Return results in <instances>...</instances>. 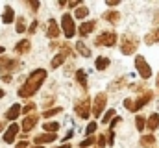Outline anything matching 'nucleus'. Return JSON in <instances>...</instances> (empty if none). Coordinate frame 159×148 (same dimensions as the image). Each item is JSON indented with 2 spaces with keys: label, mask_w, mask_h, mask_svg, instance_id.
<instances>
[{
  "label": "nucleus",
  "mask_w": 159,
  "mask_h": 148,
  "mask_svg": "<svg viewBox=\"0 0 159 148\" xmlns=\"http://www.w3.org/2000/svg\"><path fill=\"white\" fill-rule=\"evenodd\" d=\"M44 80H46V71H44V69L34 71V72L28 76V80L24 81V85L19 89V96H20V98H30V96H34V95L39 91V87L43 85Z\"/></svg>",
  "instance_id": "f257e3e1"
},
{
  "label": "nucleus",
  "mask_w": 159,
  "mask_h": 148,
  "mask_svg": "<svg viewBox=\"0 0 159 148\" xmlns=\"http://www.w3.org/2000/svg\"><path fill=\"white\" fill-rule=\"evenodd\" d=\"M152 91H146V93H143L137 100H133V98H126L124 100V108L128 111H139L143 106H146V104H150V100H152Z\"/></svg>",
  "instance_id": "f03ea898"
},
{
  "label": "nucleus",
  "mask_w": 159,
  "mask_h": 148,
  "mask_svg": "<svg viewBox=\"0 0 159 148\" xmlns=\"http://www.w3.org/2000/svg\"><path fill=\"white\" fill-rule=\"evenodd\" d=\"M137 46H139V41H137L135 35H131V34H124L122 35V39H120V52L124 56H131L137 50Z\"/></svg>",
  "instance_id": "7ed1b4c3"
},
{
  "label": "nucleus",
  "mask_w": 159,
  "mask_h": 148,
  "mask_svg": "<svg viewBox=\"0 0 159 148\" xmlns=\"http://www.w3.org/2000/svg\"><path fill=\"white\" fill-rule=\"evenodd\" d=\"M61 28H63V34H65L67 39H70L76 34V24H74V19H72L70 13H65L61 17Z\"/></svg>",
  "instance_id": "20e7f679"
},
{
  "label": "nucleus",
  "mask_w": 159,
  "mask_h": 148,
  "mask_svg": "<svg viewBox=\"0 0 159 148\" xmlns=\"http://www.w3.org/2000/svg\"><path fill=\"white\" fill-rule=\"evenodd\" d=\"M107 106V95L106 93H98L93 100V115L94 117H102V111Z\"/></svg>",
  "instance_id": "39448f33"
},
{
  "label": "nucleus",
  "mask_w": 159,
  "mask_h": 148,
  "mask_svg": "<svg viewBox=\"0 0 159 148\" xmlns=\"http://www.w3.org/2000/svg\"><path fill=\"white\" fill-rule=\"evenodd\" d=\"M94 44L96 46H113V44H117V34L115 32H102L94 39Z\"/></svg>",
  "instance_id": "423d86ee"
},
{
  "label": "nucleus",
  "mask_w": 159,
  "mask_h": 148,
  "mask_svg": "<svg viewBox=\"0 0 159 148\" xmlns=\"http://www.w3.org/2000/svg\"><path fill=\"white\" fill-rule=\"evenodd\" d=\"M135 69L141 74V78H144V80H148L152 76V67L146 63V59L143 56H135Z\"/></svg>",
  "instance_id": "0eeeda50"
},
{
  "label": "nucleus",
  "mask_w": 159,
  "mask_h": 148,
  "mask_svg": "<svg viewBox=\"0 0 159 148\" xmlns=\"http://www.w3.org/2000/svg\"><path fill=\"white\" fill-rule=\"evenodd\" d=\"M74 111H76V115H78L80 118H87L89 113H91V98L85 96V98L78 100L76 106H74Z\"/></svg>",
  "instance_id": "6e6552de"
},
{
  "label": "nucleus",
  "mask_w": 159,
  "mask_h": 148,
  "mask_svg": "<svg viewBox=\"0 0 159 148\" xmlns=\"http://www.w3.org/2000/svg\"><path fill=\"white\" fill-rule=\"evenodd\" d=\"M19 67V61L17 59H11V58H2L0 59V71H6V72H11Z\"/></svg>",
  "instance_id": "1a4fd4ad"
},
{
  "label": "nucleus",
  "mask_w": 159,
  "mask_h": 148,
  "mask_svg": "<svg viewBox=\"0 0 159 148\" xmlns=\"http://www.w3.org/2000/svg\"><path fill=\"white\" fill-rule=\"evenodd\" d=\"M37 122H39V117H37V115H28V117L22 120V130H24V132H32Z\"/></svg>",
  "instance_id": "9d476101"
},
{
  "label": "nucleus",
  "mask_w": 159,
  "mask_h": 148,
  "mask_svg": "<svg viewBox=\"0 0 159 148\" xmlns=\"http://www.w3.org/2000/svg\"><path fill=\"white\" fill-rule=\"evenodd\" d=\"M96 28V22L94 21H87V22H81V26L78 28V34L81 37H85V35H89L93 30Z\"/></svg>",
  "instance_id": "9b49d317"
},
{
  "label": "nucleus",
  "mask_w": 159,
  "mask_h": 148,
  "mask_svg": "<svg viewBox=\"0 0 159 148\" xmlns=\"http://www.w3.org/2000/svg\"><path fill=\"white\" fill-rule=\"evenodd\" d=\"M17 133H19V124H11L6 130V133H4V141L6 143H13V139L17 137Z\"/></svg>",
  "instance_id": "f8f14e48"
},
{
  "label": "nucleus",
  "mask_w": 159,
  "mask_h": 148,
  "mask_svg": "<svg viewBox=\"0 0 159 148\" xmlns=\"http://www.w3.org/2000/svg\"><path fill=\"white\" fill-rule=\"evenodd\" d=\"M56 133H41V135H37L35 137V145L37 146H41V145H44V143H54L56 141Z\"/></svg>",
  "instance_id": "ddd939ff"
},
{
  "label": "nucleus",
  "mask_w": 159,
  "mask_h": 148,
  "mask_svg": "<svg viewBox=\"0 0 159 148\" xmlns=\"http://www.w3.org/2000/svg\"><path fill=\"white\" fill-rule=\"evenodd\" d=\"M30 48H32V44H30L28 39H22V41H19V43L15 44V52H17V54H28Z\"/></svg>",
  "instance_id": "4468645a"
},
{
  "label": "nucleus",
  "mask_w": 159,
  "mask_h": 148,
  "mask_svg": "<svg viewBox=\"0 0 159 148\" xmlns=\"http://www.w3.org/2000/svg\"><path fill=\"white\" fill-rule=\"evenodd\" d=\"M48 37L50 39H56V37L59 35V26H57V22H56V19H50L48 21Z\"/></svg>",
  "instance_id": "2eb2a0df"
},
{
  "label": "nucleus",
  "mask_w": 159,
  "mask_h": 148,
  "mask_svg": "<svg viewBox=\"0 0 159 148\" xmlns=\"http://www.w3.org/2000/svg\"><path fill=\"white\" fill-rule=\"evenodd\" d=\"M146 128H148L150 132H154V130H157L159 128V115L157 113H152V115L148 117V120H146Z\"/></svg>",
  "instance_id": "dca6fc26"
},
{
  "label": "nucleus",
  "mask_w": 159,
  "mask_h": 148,
  "mask_svg": "<svg viewBox=\"0 0 159 148\" xmlns=\"http://www.w3.org/2000/svg\"><path fill=\"white\" fill-rule=\"evenodd\" d=\"M76 50H78L80 56H83V58H91V48H89L83 41H78V43H76Z\"/></svg>",
  "instance_id": "f3484780"
},
{
  "label": "nucleus",
  "mask_w": 159,
  "mask_h": 148,
  "mask_svg": "<svg viewBox=\"0 0 159 148\" xmlns=\"http://www.w3.org/2000/svg\"><path fill=\"white\" fill-rule=\"evenodd\" d=\"M94 67H96L98 71H106V69L109 67V58H106V56H100V58H96V61H94Z\"/></svg>",
  "instance_id": "a211bd4d"
},
{
  "label": "nucleus",
  "mask_w": 159,
  "mask_h": 148,
  "mask_svg": "<svg viewBox=\"0 0 159 148\" xmlns=\"http://www.w3.org/2000/svg\"><path fill=\"white\" fill-rule=\"evenodd\" d=\"M139 145H141V146H154V145H156V137H154V135H152V133H148V135H143V137H141V141H139Z\"/></svg>",
  "instance_id": "6ab92c4d"
},
{
  "label": "nucleus",
  "mask_w": 159,
  "mask_h": 148,
  "mask_svg": "<svg viewBox=\"0 0 159 148\" xmlns=\"http://www.w3.org/2000/svg\"><path fill=\"white\" fill-rule=\"evenodd\" d=\"M19 115H20V106H19V104H15V106H11V108L7 109V113H6V118H9V120H15Z\"/></svg>",
  "instance_id": "aec40b11"
},
{
  "label": "nucleus",
  "mask_w": 159,
  "mask_h": 148,
  "mask_svg": "<svg viewBox=\"0 0 159 148\" xmlns=\"http://www.w3.org/2000/svg\"><path fill=\"white\" fill-rule=\"evenodd\" d=\"M76 81L81 85V89H85V91H87V72H85V71H81V69H80L78 72H76Z\"/></svg>",
  "instance_id": "412c9836"
},
{
  "label": "nucleus",
  "mask_w": 159,
  "mask_h": 148,
  "mask_svg": "<svg viewBox=\"0 0 159 148\" xmlns=\"http://www.w3.org/2000/svg\"><path fill=\"white\" fill-rule=\"evenodd\" d=\"M13 19H15V15H13V9H11V6H6V9H4V15H2V21H4L6 24H9V22H13Z\"/></svg>",
  "instance_id": "4be33fe9"
},
{
  "label": "nucleus",
  "mask_w": 159,
  "mask_h": 148,
  "mask_svg": "<svg viewBox=\"0 0 159 148\" xmlns=\"http://www.w3.org/2000/svg\"><path fill=\"white\" fill-rule=\"evenodd\" d=\"M104 19H106L107 22H111V24H117L120 21V15L117 11H107V13H104Z\"/></svg>",
  "instance_id": "5701e85b"
},
{
  "label": "nucleus",
  "mask_w": 159,
  "mask_h": 148,
  "mask_svg": "<svg viewBox=\"0 0 159 148\" xmlns=\"http://www.w3.org/2000/svg\"><path fill=\"white\" fill-rule=\"evenodd\" d=\"M144 41H146V44H154V43H159V28H156L152 34H148Z\"/></svg>",
  "instance_id": "b1692460"
},
{
  "label": "nucleus",
  "mask_w": 159,
  "mask_h": 148,
  "mask_svg": "<svg viewBox=\"0 0 159 148\" xmlns=\"http://www.w3.org/2000/svg\"><path fill=\"white\" fill-rule=\"evenodd\" d=\"M43 130L48 132V133H56V132L59 130V124H57V122H46V124L43 126Z\"/></svg>",
  "instance_id": "393cba45"
},
{
  "label": "nucleus",
  "mask_w": 159,
  "mask_h": 148,
  "mask_svg": "<svg viewBox=\"0 0 159 148\" xmlns=\"http://www.w3.org/2000/svg\"><path fill=\"white\" fill-rule=\"evenodd\" d=\"M135 126H137V130H139V132H143V130H144V126H146V118H144L143 115H137V117H135Z\"/></svg>",
  "instance_id": "a878e982"
},
{
  "label": "nucleus",
  "mask_w": 159,
  "mask_h": 148,
  "mask_svg": "<svg viewBox=\"0 0 159 148\" xmlns=\"http://www.w3.org/2000/svg\"><path fill=\"white\" fill-rule=\"evenodd\" d=\"M87 13H89V9H87L85 6H80V7H76V11H74V17H76V19H85Z\"/></svg>",
  "instance_id": "bb28decb"
},
{
  "label": "nucleus",
  "mask_w": 159,
  "mask_h": 148,
  "mask_svg": "<svg viewBox=\"0 0 159 148\" xmlns=\"http://www.w3.org/2000/svg\"><path fill=\"white\" fill-rule=\"evenodd\" d=\"M115 118V109H109V111H106V115L102 117V124H107V122H111Z\"/></svg>",
  "instance_id": "cd10ccee"
},
{
  "label": "nucleus",
  "mask_w": 159,
  "mask_h": 148,
  "mask_svg": "<svg viewBox=\"0 0 159 148\" xmlns=\"http://www.w3.org/2000/svg\"><path fill=\"white\" fill-rule=\"evenodd\" d=\"M94 141H96V139H94V137H87V139H85V141H81V143H80V146H81V148L93 146V145H94Z\"/></svg>",
  "instance_id": "c85d7f7f"
},
{
  "label": "nucleus",
  "mask_w": 159,
  "mask_h": 148,
  "mask_svg": "<svg viewBox=\"0 0 159 148\" xmlns=\"http://www.w3.org/2000/svg\"><path fill=\"white\" fill-rule=\"evenodd\" d=\"M94 130H96V122H89V124H87V128H85V133L91 137V135L94 133Z\"/></svg>",
  "instance_id": "c756f323"
},
{
  "label": "nucleus",
  "mask_w": 159,
  "mask_h": 148,
  "mask_svg": "<svg viewBox=\"0 0 159 148\" xmlns=\"http://www.w3.org/2000/svg\"><path fill=\"white\" fill-rule=\"evenodd\" d=\"M17 32H19V34L26 32V24H24V19H19V21H17Z\"/></svg>",
  "instance_id": "7c9ffc66"
},
{
  "label": "nucleus",
  "mask_w": 159,
  "mask_h": 148,
  "mask_svg": "<svg viewBox=\"0 0 159 148\" xmlns=\"http://www.w3.org/2000/svg\"><path fill=\"white\" fill-rule=\"evenodd\" d=\"M57 113H61V108H54V109H48L43 113V117H54V115H57Z\"/></svg>",
  "instance_id": "2f4dec72"
},
{
  "label": "nucleus",
  "mask_w": 159,
  "mask_h": 148,
  "mask_svg": "<svg viewBox=\"0 0 159 148\" xmlns=\"http://www.w3.org/2000/svg\"><path fill=\"white\" fill-rule=\"evenodd\" d=\"M35 109V104H28V106H24V108H22V113H24V115H28V113H32V111Z\"/></svg>",
  "instance_id": "473e14b6"
},
{
  "label": "nucleus",
  "mask_w": 159,
  "mask_h": 148,
  "mask_svg": "<svg viewBox=\"0 0 159 148\" xmlns=\"http://www.w3.org/2000/svg\"><path fill=\"white\" fill-rule=\"evenodd\" d=\"M67 6H69L70 9H76V7H80V6H81V2H80V0H74V2H69Z\"/></svg>",
  "instance_id": "72a5a7b5"
},
{
  "label": "nucleus",
  "mask_w": 159,
  "mask_h": 148,
  "mask_svg": "<svg viewBox=\"0 0 159 148\" xmlns=\"http://www.w3.org/2000/svg\"><path fill=\"white\" fill-rule=\"evenodd\" d=\"M35 30H37V21H34V22L30 24V28H28V32H30V34H35Z\"/></svg>",
  "instance_id": "f704fd0d"
},
{
  "label": "nucleus",
  "mask_w": 159,
  "mask_h": 148,
  "mask_svg": "<svg viewBox=\"0 0 159 148\" xmlns=\"http://www.w3.org/2000/svg\"><path fill=\"white\" fill-rule=\"evenodd\" d=\"M28 6H30V7H32V9H34V11H37V9H39V2H28Z\"/></svg>",
  "instance_id": "c9c22d12"
},
{
  "label": "nucleus",
  "mask_w": 159,
  "mask_h": 148,
  "mask_svg": "<svg viewBox=\"0 0 159 148\" xmlns=\"http://www.w3.org/2000/svg\"><path fill=\"white\" fill-rule=\"evenodd\" d=\"M106 6H109V7H111V6H119V0H107Z\"/></svg>",
  "instance_id": "e433bc0d"
},
{
  "label": "nucleus",
  "mask_w": 159,
  "mask_h": 148,
  "mask_svg": "<svg viewBox=\"0 0 159 148\" xmlns=\"http://www.w3.org/2000/svg\"><path fill=\"white\" fill-rule=\"evenodd\" d=\"M98 145H100V146H106V137H104V135L98 137Z\"/></svg>",
  "instance_id": "4c0bfd02"
},
{
  "label": "nucleus",
  "mask_w": 159,
  "mask_h": 148,
  "mask_svg": "<svg viewBox=\"0 0 159 148\" xmlns=\"http://www.w3.org/2000/svg\"><path fill=\"white\" fill-rule=\"evenodd\" d=\"M26 146H28V143H26V141H20V143H19L15 148H26Z\"/></svg>",
  "instance_id": "58836bf2"
},
{
  "label": "nucleus",
  "mask_w": 159,
  "mask_h": 148,
  "mask_svg": "<svg viewBox=\"0 0 159 148\" xmlns=\"http://www.w3.org/2000/svg\"><path fill=\"white\" fill-rule=\"evenodd\" d=\"M2 81H11V76H9V74H4V76H2Z\"/></svg>",
  "instance_id": "ea45409f"
},
{
  "label": "nucleus",
  "mask_w": 159,
  "mask_h": 148,
  "mask_svg": "<svg viewBox=\"0 0 159 148\" xmlns=\"http://www.w3.org/2000/svg\"><path fill=\"white\" fill-rule=\"evenodd\" d=\"M72 135H74V132H72V130H70V132H69V133H67V135H65V141H69V139H70V137H72Z\"/></svg>",
  "instance_id": "a19ab883"
},
{
  "label": "nucleus",
  "mask_w": 159,
  "mask_h": 148,
  "mask_svg": "<svg viewBox=\"0 0 159 148\" xmlns=\"http://www.w3.org/2000/svg\"><path fill=\"white\" fill-rule=\"evenodd\" d=\"M56 148H70V145H69V143H65V145H61V146H56Z\"/></svg>",
  "instance_id": "79ce46f5"
},
{
  "label": "nucleus",
  "mask_w": 159,
  "mask_h": 148,
  "mask_svg": "<svg viewBox=\"0 0 159 148\" xmlns=\"http://www.w3.org/2000/svg\"><path fill=\"white\" fill-rule=\"evenodd\" d=\"M2 130H4V124H2V122H0V132H2Z\"/></svg>",
  "instance_id": "37998d69"
},
{
  "label": "nucleus",
  "mask_w": 159,
  "mask_h": 148,
  "mask_svg": "<svg viewBox=\"0 0 159 148\" xmlns=\"http://www.w3.org/2000/svg\"><path fill=\"white\" fill-rule=\"evenodd\" d=\"M0 54H4V46H0Z\"/></svg>",
  "instance_id": "c03bdc74"
},
{
  "label": "nucleus",
  "mask_w": 159,
  "mask_h": 148,
  "mask_svg": "<svg viewBox=\"0 0 159 148\" xmlns=\"http://www.w3.org/2000/svg\"><path fill=\"white\" fill-rule=\"evenodd\" d=\"M2 96H4V91H2V89H0V98H2Z\"/></svg>",
  "instance_id": "a18cd8bd"
},
{
  "label": "nucleus",
  "mask_w": 159,
  "mask_h": 148,
  "mask_svg": "<svg viewBox=\"0 0 159 148\" xmlns=\"http://www.w3.org/2000/svg\"><path fill=\"white\" fill-rule=\"evenodd\" d=\"M157 87H159V74H157Z\"/></svg>",
  "instance_id": "49530a36"
},
{
  "label": "nucleus",
  "mask_w": 159,
  "mask_h": 148,
  "mask_svg": "<svg viewBox=\"0 0 159 148\" xmlns=\"http://www.w3.org/2000/svg\"><path fill=\"white\" fill-rule=\"evenodd\" d=\"M34 148H44V146H34Z\"/></svg>",
  "instance_id": "de8ad7c7"
}]
</instances>
